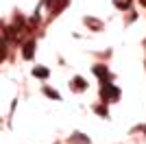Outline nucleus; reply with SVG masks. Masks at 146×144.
Here are the masks:
<instances>
[{
  "label": "nucleus",
  "instance_id": "obj_3",
  "mask_svg": "<svg viewBox=\"0 0 146 144\" xmlns=\"http://www.w3.org/2000/svg\"><path fill=\"white\" fill-rule=\"evenodd\" d=\"M94 74L100 79H109V72H107V68L105 66H94Z\"/></svg>",
  "mask_w": 146,
  "mask_h": 144
},
{
  "label": "nucleus",
  "instance_id": "obj_5",
  "mask_svg": "<svg viewBox=\"0 0 146 144\" xmlns=\"http://www.w3.org/2000/svg\"><path fill=\"white\" fill-rule=\"evenodd\" d=\"M85 87H87V83H85V81H83L81 77L74 79V90H85Z\"/></svg>",
  "mask_w": 146,
  "mask_h": 144
},
{
  "label": "nucleus",
  "instance_id": "obj_6",
  "mask_svg": "<svg viewBox=\"0 0 146 144\" xmlns=\"http://www.w3.org/2000/svg\"><path fill=\"white\" fill-rule=\"evenodd\" d=\"M44 94H48V96H52V98H55V101H59V98H61V96L57 94L55 90H50V87H44Z\"/></svg>",
  "mask_w": 146,
  "mask_h": 144
},
{
  "label": "nucleus",
  "instance_id": "obj_9",
  "mask_svg": "<svg viewBox=\"0 0 146 144\" xmlns=\"http://www.w3.org/2000/svg\"><path fill=\"white\" fill-rule=\"evenodd\" d=\"M144 131H146V129H144Z\"/></svg>",
  "mask_w": 146,
  "mask_h": 144
},
{
  "label": "nucleus",
  "instance_id": "obj_7",
  "mask_svg": "<svg viewBox=\"0 0 146 144\" xmlns=\"http://www.w3.org/2000/svg\"><path fill=\"white\" fill-rule=\"evenodd\" d=\"M5 55H7V44H5V39H0V61L5 59Z\"/></svg>",
  "mask_w": 146,
  "mask_h": 144
},
{
  "label": "nucleus",
  "instance_id": "obj_4",
  "mask_svg": "<svg viewBox=\"0 0 146 144\" xmlns=\"http://www.w3.org/2000/svg\"><path fill=\"white\" fill-rule=\"evenodd\" d=\"M33 74H35L37 79H46V77H48V68H35Z\"/></svg>",
  "mask_w": 146,
  "mask_h": 144
},
{
  "label": "nucleus",
  "instance_id": "obj_8",
  "mask_svg": "<svg viewBox=\"0 0 146 144\" xmlns=\"http://www.w3.org/2000/svg\"><path fill=\"white\" fill-rule=\"evenodd\" d=\"M96 111H98L100 116H107V109H105V107H96Z\"/></svg>",
  "mask_w": 146,
  "mask_h": 144
},
{
  "label": "nucleus",
  "instance_id": "obj_2",
  "mask_svg": "<svg viewBox=\"0 0 146 144\" xmlns=\"http://www.w3.org/2000/svg\"><path fill=\"white\" fill-rule=\"evenodd\" d=\"M22 55H24V59H33V55H35V42L24 44V50H22Z\"/></svg>",
  "mask_w": 146,
  "mask_h": 144
},
{
  "label": "nucleus",
  "instance_id": "obj_1",
  "mask_svg": "<svg viewBox=\"0 0 146 144\" xmlns=\"http://www.w3.org/2000/svg\"><path fill=\"white\" fill-rule=\"evenodd\" d=\"M100 92H103V96L107 98V101H111V98H116V96L120 94V92H118V87H113L109 81H105V83L100 85Z\"/></svg>",
  "mask_w": 146,
  "mask_h": 144
}]
</instances>
